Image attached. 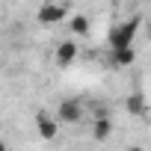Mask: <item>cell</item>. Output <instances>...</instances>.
Returning a JSON list of instances; mask_svg holds the SVG:
<instances>
[{"label": "cell", "instance_id": "5b68a950", "mask_svg": "<svg viewBox=\"0 0 151 151\" xmlns=\"http://www.w3.org/2000/svg\"><path fill=\"white\" fill-rule=\"evenodd\" d=\"M77 53H80V47H77V42H74V39H62V42L56 45V50H53V56H56V65H59V68L74 65Z\"/></svg>", "mask_w": 151, "mask_h": 151}, {"label": "cell", "instance_id": "8992f818", "mask_svg": "<svg viewBox=\"0 0 151 151\" xmlns=\"http://www.w3.org/2000/svg\"><path fill=\"white\" fill-rule=\"evenodd\" d=\"M89 127H92V139H98V142H104V139L113 136V119H110L107 113H98V116L89 122Z\"/></svg>", "mask_w": 151, "mask_h": 151}, {"label": "cell", "instance_id": "3957f363", "mask_svg": "<svg viewBox=\"0 0 151 151\" xmlns=\"http://www.w3.org/2000/svg\"><path fill=\"white\" fill-rule=\"evenodd\" d=\"M56 122L59 124H77V122H83V104L77 98H62L56 104Z\"/></svg>", "mask_w": 151, "mask_h": 151}, {"label": "cell", "instance_id": "6da1fadb", "mask_svg": "<svg viewBox=\"0 0 151 151\" xmlns=\"http://www.w3.org/2000/svg\"><path fill=\"white\" fill-rule=\"evenodd\" d=\"M139 27H142V18L139 15H133V18L122 21V24H113L110 33H107V45L110 47H127V45H133Z\"/></svg>", "mask_w": 151, "mask_h": 151}, {"label": "cell", "instance_id": "277c9868", "mask_svg": "<svg viewBox=\"0 0 151 151\" xmlns=\"http://www.w3.org/2000/svg\"><path fill=\"white\" fill-rule=\"evenodd\" d=\"M36 130H39V136H42L45 142H53L56 133H59V122H56V116L39 110V113H36Z\"/></svg>", "mask_w": 151, "mask_h": 151}, {"label": "cell", "instance_id": "8fae6325", "mask_svg": "<svg viewBox=\"0 0 151 151\" xmlns=\"http://www.w3.org/2000/svg\"><path fill=\"white\" fill-rule=\"evenodd\" d=\"M0 151H6V142H3V139H0Z\"/></svg>", "mask_w": 151, "mask_h": 151}, {"label": "cell", "instance_id": "ba28073f", "mask_svg": "<svg viewBox=\"0 0 151 151\" xmlns=\"http://www.w3.org/2000/svg\"><path fill=\"white\" fill-rule=\"evenodd\" d=\"M68 33L77 36V39H80V36H89V33H92V18H89V15H80V12L71 15V18H68Z\"/></svg>", "mask_w": 151, "mask_h": 151}, {"label": "cell", "instance_id": "30bf717a", "mask_svg": "<svg viewBox=\"0 0 151 151\" xmlns=\"http://www.w3.org/2000/svg\"><path fill=\"white\" fill-rule=\"evenodd\" d=\"M145 33H148V42H151V24H148V27H145Z\"/></svg>", "mask_w": 151, "mask_h": 151}, {"label": "cell", "instance_id": "9c48e42d", "mask_svg": "<svg viewBox=\"0 0 151 151\" xmlns=\"http://www.w3.org/2000/svg\"><path fill=\"white\" fill-rule=\"evenodd\" d=\"M124 104H127V113H130V116H142V110H145V101H142V95H130Z\"/></svg>", "mask_w": 151, "mask_h": 151}, {"label": "cell", "instance_id": "52a82bcc", "mask_svg": "<svg viewBox=\"0 0 151 151\" xmlns=\"http://www.w3.org/2000/svg\"><path fill=\"white\" fill-rule=\"evenodd\" d=\"M110 62H113L116 68L133 65V62H136V47H133V45H127V47H110Z\"/></svg>", "mask_w": 151, "mask_h": 151}, {"label": "cell", "instance_id": "7a4b0ae2", "mask_svg": "<svg viewBox=\"0 0 151 151\" xmlns=\"http://www.w3.org/2000/svg\"><path fill=\"white\" fill-rule=\"evenodd\" d=\"M68 3H62V0H45V3L39 6V12H36V21L42 24V27H56V24H62L65 18H68Z\"/></svg>", "mask_w": 151, "mask_h": 151}]
</instances>
